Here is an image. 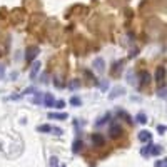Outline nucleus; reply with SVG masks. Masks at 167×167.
<instances>
[{
  "label": "nucleus",
  "mask_w": 167,
  "mask_h": 167,
  "mask_svg": "<svg viewBox=\"0 0 167 167\" xmlns=\"http://www.w3.org/2000/svg\"><path fill=\"white\" fill-rule=\"evenodd\" d=\"M38 52H40V50H38V47H27V50H25V60L27 62H32L33 58L37 57Z\"/></svg>",
  "instance_id": "nucleus-2"
},
{
  "label": "nucleus",
  "mask_w": 167,
  "mask_h": 167,
  "mask_svg": "<svg viewBox=\"0 0 167 167\" xmlns=\"http://www.w3.org/2000/svg\"><path fill=\"white\" fill-rule=\"evenodd\" d=\"M40 67H42L40 62H33V63H32V68H30V78H32V80L38 75V72H40Z\"/></svg>",
  "instance_id": "nucleus-8"
},
{
  "label": "nucleus",
  "mask_w": 167,
  "mask_h": 167,
  "mask_svg": "<svg viewBox=\"0 0 167 167\" xmlns=\"http://www.w3.org/2000/svg\"><path fill=\"white\" fill-rule=\"evenodd\" d=\"M53 102H55V99L52 94H43V105L45 107H53Z\"/></svg>",
  "instance_id": "nucleus-11"
},
{
  "label": "nucleus",
  "mask_w": 167,
  "mask_h": 167,
  "mask_svg": "<svg viewBox=\"0 0 167 167\" xmlns=\"http://www.w3.org/2000/svg\"><path fill=\"white\" fill-rule=\"evenodd\" d=\"M155 80L159 82V84L165 80V67H164V65L157 68V72H155Z\"/></svg>",
  "instance_id": "nucleus-7"
},
{
  "label": "nucleus",
  "mask_w": 167,
  "mask_h": 167,
  "mask_svg": "<svg viewBox=\"0 0 167 167\" xmlns=\"http://www.w3.org/2000/svg\"><path fill=\"white\" fill-rule=\"evenodd\" d=\"M137 137H139V140L144 142V144H145V142H150V140H152V134H150L149 130H140Z\"/></svg>",
  "instance_id": "nucleus-4"
},
{
  "label": "nucleus",
  "mask_w": 167,
  "mask_h": 167,
  "mask_svg": "<svg viewBox=\"0 0 167 167\" xmlns=\"http://www.w3.org/2000/svg\"><path fill=\"white\" fill-rule=\"evenodd\" d=\"M159 97L160 99H165V85H162L159 89Z\"/></svg>",
  "instance_id": "nucleus-26"
},
{
  "label": "nucleus",
  "mask_w": 167,
  "mask_h": 167,
  "mask_svg": "<svg viewBox=\"0 0 167 167\" xmlns=\"http://www.w3.org/2000/svg\"><path fill=\"white\" fill-rule=\"evenodd\" d=\"M37 130H38V132H50V130H52V125H48V124L38 125V127H37Z\"/></svg>",
  "instance_id": "nucleus-16"
},
{
  "label": "nucleus",
  "mask_w": 167,
  "mask_h": 167,
  "mask_svg": "<svg viewBox=\"0 0 167 167\" xmlns=\"http://www.w3.org/2000/svg\"><path fill=\"white\" fill-rule=\"evenodd\" d=\"M3 72H5V68H3V65H0V75H3Z\"/></svg>",
  "instance_id": "nucleus-30"
},
{
  "label": "nucleus",
  "mask_w": 167,
  "mask_h": 167,
  "mask_svg": "<svg viewBox=\"0 0 167 167\" xmlns=\"http://www.w3.org/2000/svg\"><path fill=\"white\" fill-rule=\"evenodd\" d=\"M155 167H167V160L165 159H160L155 162Z\"/></svg>",
  "instance_id": "nucleus-23"
},
{
  "label": "nucleus",
  "mask_w": 167,
  "mask_h": 167,
  "mask_svg": "<svg viewBox=\"0 0 167 167\" xmlns=\"http://www.w3.org/2000/svg\"><path fill=\"white\" fill-rule=\"evenodd\" d=\"M68 87H70V89H78V87H80V80H72L68 84Z\"/></svg>",
  "instance_id": "nucleus-21"
},
{
  "label": "nucleus",
  "mask_w": 167,
  "mask_h": 167,
  "mask_svg": "<svg viewBox=\"0 0 167 167\" xmlns=\"http://www.w3.org/2000/svg\"><path fill=\"white\" fill-rule=\"evenodd\" d=\"M120 94H124V89H119V87H117V89H114V94H110V99H115V97L120 95Z\"/></svg>",
  "instance_id": "nucleus-19"
},
{
  "label": "nucleus",
  "mask_w": 167,
  "mask_h": 167,
  "mask_svg": "<svg viewBox=\"0 0 167 167\" xmlns=\"http://www.w3.org/2000/svg\"><path fill=\"white\" fill-rule=\"evenodd\" d=\"M117 115H119V117H124V119H125L127 122H129V124H132V122H134V120H132V119H130L129 115L125 114V112H120V110H119V112H117Z\"/></svg>",
  "instance_id": "nucleus-20"
},
{
  "label": "nucleus",
  "mask_w": 167,
  "mask_h": 167,
  "mask_svg": "<svg viewBox=\"0 0 167 167\" xmlns=\"http://www.w3.org/2000/svg\"><path fill=\"white\" fill-rule=\"evenodd\" d=\"M50 132H53L55 135H62V134H63V130L60 129V127H52V130H50Z\"/></svg>",
  "instance_id": "nucleus-24"
},
{
  "label": "nucleus",
  "mask_w": 167,
  "mask_h": 167,
  "mask_svg": "<svg viewBox=\"0 0 167 167\" xmlns=\"http://www.w3.org/2000/svg\"><path fill=\"white\" fill-rule=\"evenodd\" d=\"M109 135L112 137V139H119V137L122 135V127L119 124H112L109 127Z\"/></svg>",
  "instance_id": "nucleus-1"
},
{
  "label": "nucleus",
  "mask_w": 167,
  "mask_h": 167,
  "mask_svg": "<svg viewBox=\"0 0 167 167\" xmlns=\"http://www.w3.org/2000/svg\"><path fill=\"white\" fill-rule=\"evenodd\" d=\"M70 104H72V105H75V107H78V105H80V104H82V100H80V99H78V97H77V95H73V97H72V99H70Z\"/></svg>",
  "instance_id": "nucleus-17"
},
{
  "label": "nucleus",
  "mask_w": 167,
  "mask_h": 167,
  "mask_svg": "<svg viewBox=\"0 0 167 167\" xmlns=\"http://www.w3.org/2000/svg\"><path fill=\"white\" fill-rule=\"evenodd\" d=\"M94 67H95L97 72H104V70H105V62H104V58L97 57L95 60H94Z\"/></svg>",
  "instance_id": "nucleus-6"
},
{
  "label": "nucleus",
  "mask_w": 167,
  "mask_h": 167,
  "mask_svg": "<svg viewBox=\"0 0 167 167\" xmlns=\"http://www.w3.org/2000/svg\"><path fill=\"white\" fill-rule=\"evenodd\" d=\"M164 150L162 149V145H155V144H152L150 147V155H160V152Z\"/></svg>",
  "instance_id": "nucleus-13"
},
{
  "label": "nucleus",
  "mask_w": 167,
  "mask_h": 167,
  "mask_svg": "<svg viewBox=\"0 0 167 167\" xmlns=\"http://www.w3.org/2000/svg\"><path fill=\"white\" fill-rule=\"evenodd\" d=\"M32 92H37V90H35V87H28V89H25V90L22 92V94L25 95V94H32Z\"/></svg>",
  "instance_id": "nucleus-28"
},
{
  "label": "nucleus",
  "mask_w": 167,
  "mask_h": 167,
  "mask_svg": "<svg viewBox=\"0 0 167 167\" xmlns=\"http://www.w3.org/2000/svg\"><path fill=\"white\" fill-rule=\"evenodd\" d=\"M35 97H33V104H35V105H38V104H43V94H42V92H35Z\"/></svg>",
  "instance_id": "nucleus-15"
},
{
  "label": "nucleus",
  "mask_w": 167,
  "mask_h": 167,
  "mask_svg": "<svg viewBox=\"0 0 167 167\" xmlns=\"http://www.w3.org/2000/svg\"><path fill=\"white\" fill-rule=\"evenodd\" d=\"M50 167H58V159H57L55 155L50 157Z\"/></svg>",
  "instance_id": "nucleus-22"
},
{
  "label": "nucleus",
  "mask_w": 167,
  "mask_h": 167,
  "mask_svg": "<svg viewBox=\"0 0 167 167\" xmlns=\"http://www.w3.org/2000/svg\"><path fill=\"white\" fill-rule=\"evenodd\" d=\"M107 87H109V82H105V80H104V82H100V89H102V90H105Z\"/></svg>",
  "instance_id": "nucleus-29"
},
{
  "label": "nucleus",
  "mask_w": 167,
  "mask_h": 167,
  "mask_svg": "<svg viewBox=\"0 0 167 167\" xmlns=\"http://www.w3.org/2000/svg\"><path fill=\"white\" fill-rule=\"evenodd\" d=\"M150 147H152V142H147V145H144V147L140 149V155L149 157V155H150Z\"/></svg>",
  "instance_id": "nucleus-12"
},
{
  "label": "nucleus",
  "mask_w": 167,
  "mask_h": 167,
  "mask_svg": "<svg viewBox=\"0 0 167 167\" xmlns=\"http://www.w3.org/2000/svg\"><path fill=\"white\" fill-rule=\"evenodd\" d=\"M157 132H159V134L162 135V134H165V125H157Z\"/></svg>",
  "instance_id": "nucleus-27"
},
{
  "label": "nucleus",
  "mask_w": 167,
  "mask_h": 167,
  "mask_svg": "<svg viewBox=\"0 0 167 167\" xmlns=\"http://www.w3.org/2000/svg\"><path fill=\"white\" fill-rule=\"evenodd\" d=\"M92 144H94V147H102V145L105 144L104 135H100V134H94V135H92Z\"/></svg>",
  "instance_id": "nucleus-3"
},
{
  "label": "nucleus",
  "mask_w": 167,
  "mask_h": 167,
  "mask_svg": "<svg viewBox=\"0 0 167 167\" xmlns=\"http://www.w3.org/2000/svg\"><path fill=\"white\" fill-rule=\"evenodd\" d=\"M82 149H84V142L82 140H73V144H72V152L73 154H78V152H82Z\"/></svg>",
  "instance_id": "nucleus-10"
},
{
  "label": "nucleus",
  "mask_w": 167,
  "mask_h": 167,
  "mask_svg": "<svg viewBox=\"0 0 167 167\" xmlns=\"http://www.w3.org/2000/svg\"><path fill=\"white\" fill-rule=\"evenodd\" d=\"M135 122H139V124H147V115L144 112H139V114L135 115Z\"/></svg>",
  "instance_id": "nucleus-14"
},
{
  "label": "nucleus",
  "mask_w": 167,
  "mask_h": 167,
  "mask_svg": "<svg viewBox=\"0 0 167 167\" xmlns=\"http://www.w3.org/2000/svg\"><path fill=\"white\" fill-rule=\"evenodd\" d=\"M109 119H110V115H109V114L104 115V117H100V119L95 122V125H102V124H105V120H109Z\"/></svg>",
  "instance_id": "nucleus-18"
},
{
  "label": "nucleus",
  "mask_w": 167,
  "mask_h": 167,
  "mask_svg": "<svg viewBox=\"0 0 167 167\" xmlns=\"http://www.w3.org/2000/svg\"><path fill=\"white\" fill-rule=\"evenodd\" d=\"M139 80H140L142 85L149 84V82H150V75H149V72H147V70H140V72H139Z\"/></svg>",
  "instance_id": "nucleus-9"
},
{
  "label": "nucleus",
  "mask_w": 167,
  "mask_h": 167,
  "mask_svg": "<svg viewBox=\"0 0 167 167\" xmlns=\"http://www.w3.org/2000/svg\"><path fill=\"white\" fill-rule=\"evenodd\" d=\"M53 105H55L57 109H63V107H65V102H63V100H57V102H53Z\"/></svg>",
  "instance_id": "nucleus-25"
},
{
  "label": "nucleus",
  "mask_w": 167,
  "mask_h": 167,
  "mask_svg": "<svg viewBox=\"0 0 167 167\" xmlns=\"http://www.w3.org/2000/svg\"><path fill=\"white\" fill-rule=\"evenodd\" d=\"M48 119H55V120H65L67 119V114H63V112H48Z\"/></svg>",
  "instance_id": "nucleus-5"
}]
</instances>
